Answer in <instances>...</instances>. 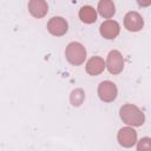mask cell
Masks as SVG:
<instances>
[{
	"mask_svg": "<svg viewBox=\"0 0 151 151\" xmlns=\"http://www.w3.org/2000/svg\"><path fill=\"white\" fill-rule=\"evenodd\" d=\"M120 119L131 126H142L145 122L144 112L133 104H125L119 110Z\"/></svg>",
	"mask_w": 151,
	"mask_h": 151,
	"instance_id": "1",
	"label": "cell"
},
{
	"mask_svg": "<svg viewBox=\"0 0 151 151\" xmlns=\"http://www.w3.org/2000/svg\"><path fill=\"white\" fill-rule=\"evenodd\" d=\"M65 57L67 61L74 66L81 65L86 59V50L80 42H70L65 50Z\"/></svg>",
	"mask_w": 151,
	"mask_h": 151,
	"instance_id": "2",
	"label": "cell"
},
{
	"mask_svg": "<svg viewBox=\"0 0 151 151\" xmlns=\"http://www.w3.org/2000/svg\"><path fill=\"white\" fill-rule=\"evenodd\" d=\"M106 68L111 74H119L124 68V58L117 50H112L106 58Z\"/></svg>",
	"mask_w": 151,
	"mask_h": 151,
	"instance_id": "3",
	"label": "cell"
},
{
	"mask_svg": "<svg viewBox=\"0 0 151 151\" xmlns=\"http://www.w3.org/2000/svg\"><path fill=\"white\" fill-rule=\"evenodd\" d=\"M117 94H118V90L114 83L110 80H105L98 85V96L100 100L105 103H111L117 98Z\"/></svg>",
	"mask_w": 151,
	"mask_h": 151,
	"instance_id": "4",
	"label": "cell"
},
{
	"mask_svg": "<svg viewBox=\"0 0 151 151\" xmlns=\"http://www.w3.org/2000/svg\"><path fill=\"white\" fill-rule=\"evenodd\" d=\"M117 139L123 147H132L137 143V132L130 126L122 127L117 134Z\"/></svg>",
	"mask_w": 151,
	"mask_h": 151,
	"instance_id": "5",
	"label": "cell"
},
{
	"mask_svg": "<svg viewBox=\"0 0 151 151\" xmlns=\"http://www.w3.org/2000/svg\"><path fill=\"white\" fill-rule=\"evenodd\" d=\"M124 26L130 32H138L144 26V20L142 15L137 12H127L124 17Z\"/></svg>",
	"mask_w": 151,
	"mask_h": 151,
	"instance_id": "6",
	"label": "cell"
},
{
	"mask_svg": "<svg viewBox=\"0 0 151 151\" xmlns=\"http://www.w3.org/2000/svg\"><path fill=\"white\" fill-rule=\"evenodd\" d=\"M47 29H48V32L52 35L61 37V35H64L67 32L68 25H67V21L64 18H61V17H53L47 22Z\"/></svg>",
	"mask_w": 151,
	"mask_h": 151,
	"instance_id": "7",
	"label": "cell"
},
{
	"mask_svg": "<svg viewBox=\"0 0 151 151\" xmlns=\"http://www.w3.org/2000/svg\"><path fill=\"white\" fill-rule=\"evenodd\" d=\"M100 34L101 37H104L105 39H114L120 31L119 24L112 19L105 20L101 25H100Z\"/></svg>",
	"mask_w": 151,
	"mask_h": 151,
	"instance_id": "8",
	"label": "cell"
},
{
	"mask_svg": "<svg viewBox=\"0 0 151 151\" xmlns=\"http://www.w3.org/2000/svg\"><path fill=\"white\" fill-rule=\"evenodd\" d=\"M106 67V63L104 61V59L101 57L94 55L88 59V61L86 63V72L90 76H98L100 74Z\"/></svg>",
	"mask_w": 151,
	"mask_h": 151,
	"instance_id": "9",
	"label": "cell"
},
{
	"mask_svg": "<svg viewBox=\"0 0 151 151\" xmlns=\"http://www.w3.org/2000/svg\"><path fill=\"white\" fill-rule=\"evenodd\" d=\"M28 11L34 18H42L46 15L48 6L44 0H32L28 2Z\"/></svg>",
	"mask_w": 151,
	"mask_h": 151,
	"instance_id": "10",
	"label": "cell"
},
{
	"mask_svg": "<svg viewBox=\"0 0 151 151\" xmlns=\"http://www.w3.org/2000/svg\"><path fill=\"white\" fill-rule=\"evenodd\" d=\"M98 13L103 18L109 20L116 13L114 4L112 1H110V0H101V1H99V4H98Z\"/></svg>",
	"mask_w": 151,
	"mask_h": 151,
	"instance_id": "11",
	"label": "cell"
},
{
	"mask_svg": "<svg viewBox=\"0 0 151 151\" xmlns=\"http://www.w3.org/2000/svg\"><path fill=\"white\" fill-rule=\"evenodd\" d=\"M79 18L85 24H93L97 20V12L91 6H83L79 11Z\"/></svg>",
	"mask_w": 151,
	"mask_h": 151,
	"instance_id": "12",
	"label": "cell"
},
{
	"mask_svg": "<svg viewBox=\"0 0 151 151\" xmlns=\"http://www.w3.org/2000/svg\"><path fill=\"white\" fill-rule=\"evenodd\" d=\"M84 99H85V93H84V91L81 88H77V90L72 91L70 100H71V104L73 106H80L83 104Z\"/></svg>",
	"mask_w": 151,
	"mask_h": 151,
	"instance_id": "13",
	"label": "cell"
},
{
	"mask_svg": "<svg viewBox=\"0 0 151 151\" xmlns=\"http://www.w3.org/2000/svg\"><path fill=\"white\" fill-rule=\"evenodd\" d=\"M137 151H151V138L143 137L137 142Z\"/></svg>",
	"mask_w": 151,
	"mask_h": 151,
	"instance_id": "14",
	"label": "cell"
}]
</instances>
